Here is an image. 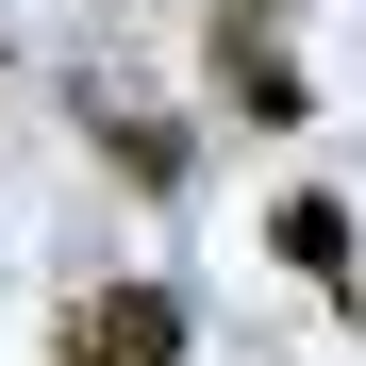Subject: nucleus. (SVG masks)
Wrapping results in <instances>:
<instances>
[{"label":"nucleus","mask_w":366,"mask_h":366,"mask_svg":"<svg viewBox=\"0 0 366 366\" xmlns=\"http://www.w3.org/2000/svg\"><path fill=\"white\" fill-rule=\"evenodd\" d=\"M84 134L117 150V183H134V200H183V167H200V150H183V117H167V100H84Z\"/></svg>","instance_id":"1"},{"label":"nucleus","mask_w":366,"mask_h":366,"mask_svg":"<svg viewBox=\"0 0 366 366\" xmlns=\"http://www.w3.org/2000/svg\"><path fill=\"white\" fill-rule=\"evenodd\" d=\"M84 333H100L117 366H183V300H167V283H100V300H84Z\"/></svg>","instance_id":"2"},{"label":"nucleus","mask_w":366,"mask_h":366,"mask_svg":"<svg viewBox=\"0 0 366 366\" xmlns=\"http://www.w3.org/2000/svg\"><path fill=\"white\" fill-rule=\"evenodd\" d=\"M267 250H283V267H300V283H350V217H333V200H317V183H300V200H283V217H267Z\"/></svg>","instance_id":"3"}]
</instances>
